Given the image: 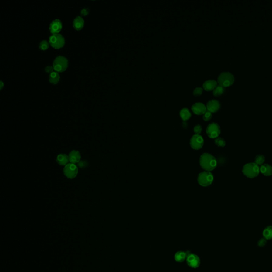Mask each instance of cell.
I'll return each instance as SVG.
<instances>
[{"label":"cell","instance_id":"obj_1","mask_svg":"<svg viewBox=\"0 0 272 272\" xmlns=\"http://www.w3.org/2000/svg\"><path fill=\"white\" fill-rule=\"evenodd\" d=\"M199 163L204 170L209 172L214 170L217 166L216 159L208 153H204L200 156Z\"/></svg>","mask_w":272,"mask_h":272},{"label":"cell","instance_id":"obj_2","mask_svg":"<svg viewBox=\"0 0 272 272\" xmlns=\"http://www.w3.org/2000/svg\"><path fill=\"white\" fill-rule=\"evenodd\" d=\"M260 172L259 166L254 163H249L244 165L242 172L245 176L250 178L257 177Z\"/></svg>","mask_w":272,"mask_h":272},{"label":"cell","instance_id":"obj_3","mask_svg":"<svg viewBox=\"0 0 272 272\" xmlns=\"http://www.w3.org/2000/svg\"><path fill=\"white\" fill-rule=\"evenodd\" d=\"M68 59L65 56L59 55L54 60L53 66L56 72H63L68 68Z\"/></svg>","mask_w":272,"mask_h":272},{"label":"cell","instance_id":"obj_4","mask_svg":"<svg viewBox=\"0 0 272 272\" xmlns=\"http://www.w3.org/2000/svg\"><path fill=\"white\" fill-rule=\"evenodd\" d=\"M217 81L219 85L225 87L231 85L234 81L233 74L229 72H222L219 74Z\"/></svg>","mask_w":272,"mask_h":272},{"label":"cell","instance_id":"obj_5","mask_svg":"<svg viewBox=\"0 0 272 272\" xmlns=\"http://www.w3.org/2000/svg\"><path fill=\"white\" fill-rule=\"evenodd\" d=\"M213 180V175L209 171L201 172L198 176V182L202 187L209 186L212 183Z\"/></svg>","mask_w":272,"mask_h":272},{"label":"cell","instance_id":"obj_6","mask_svg":"<svg viewBox=\"0 0 272 272\" xmlns=\"http://www.w3.org/2000/svg\"><path fill=\"white\" fill-rule=\"evenodd\" d=\"M65 42L64 37L59 33L52 34L49 38V43L54 49L62 48L65 44Z\"/></svg>","mask_w":272,"mask_h":272},{"label":"cell","instance_id":"obj_7","mask_svg":"<svg viewBox=\"0 0 272 272\" xmlns=\"http://www.w3.org/2000/svg\"><path fill=\"white\" fill-rule=\"evenodd\" d=\"M206 131V134L209 138L214 139L218 138L221 133V129L217 123L212 122L207 126Z\"/></svg>","mask_w":272,"mask_h":272},{"label":"cell","instance_id":"obj_8","mask_svg":"<svg viewBox=\"0 0 272 272\" xmlns=\"http://www.w3.org/2000/svg\"><path fill=\"white\" fill-rule=\"evenodd\" d=\"M78 167L74 164H68L64 168V174L66 178L70 179H72L76 178L78 174Z\"/></svg>","mask_w":272,"mask_h":272},{"label":"cell","instance_id":"obj_9","mask_svg":"<svg viewBox=\"0 0 272 272\" xmlns=\"http://www.w3.org/2000/svg\"><path fill=\"white\" fill-rule=\"evenodd\" d=\"M204 142V139L202 136L200 134H195L191 138L190 144L192 148L195 150H198L202 147Z\"/></svg>","mask_w":272,"mask_h":272},{"label":"cell","instance_id":"obj_10","mask_svg":"<svg viewBox=\"0 0 272 272\" xmlns=\"http://www.w3.org/2000/svg\"><path fill=\"white\" fill-rule=\"evenodd\" d=\"M187 265L192 268H197L200 265V259L198 255L190 253L187 256L186 259Z\"/></svg>","mask_w":272,"mask_h":272},{"label":"cell","instance_id":"obj_11","mask_svg":"<svg viewBox=\"0 0 272 272\" xmlns=\"http://www.w3.org/2000/svg\"><path fill=\"white\" fill-rule=\"evenodd\" d=\"M62 28V23L59 19H56L51 22L49 29L52 34H59Z\"/></svg>","mask_w":272,"mask_h":272},{"label":"cell","instance_id":"obj_12","mask_svg":"<svg viewBox=\"0 0 272 272\" xmlns=\"http://www.w3.org/2000/svg\"><path fill=\"white\" fill-rule=\"evenodd\" d=\"M191 109L195 114L197 115L204 114L207 110L205 105L201 102H197L194 103L192 105Z\"/></svg>","mask_w":272,"mask_h":272},{"label":"cell","instance_id":"obj_13","mask_svg":"<svg viewBox=\"0 0 272 272\" xmlns=\"http://www.w3.org/2000/svg\"><path fill=\"white\" fill-rule=\"evenodd\" d=\"M221 106V104L219 100H209L207 105V110L211 113H214L219 110Z\"/></svg>","mask_w":272,"mask_h":272},{"label":"cell","instance_id":"obj_14","mask_svg":"<svg viewBox=\"0 0 272 272\" xmlns=\"http://www.w3.org/2000/svg\"><path fill=\"white\" fill-rule=\"evenodd\" d=\"M69 160L70 163H78L80 161L81 155L78 151H72L70 152L69 155H68Z\"/></svg>","mask_w":272,"mask_h":272},{"label":"cell","instance_id":"obj_15","mask_svg":"<svg viewBox=\"0 0 272 272\" xmlns=\"http://www.w3.org/2000/svg\"><path fill=\"white\" fill-rule=\"evenodd\" d=\"M190 253H189V251L184 252L183 251H178L174 255V259L178 263H182L185 260H186L187 256Z\"/></svg>","mask_w":272,"mask_h":272},{"label":"cell","instance_id":"obj_16","mask_svg":"<svg viewBox=\"0 0 272 272\" xmlns=\"http://www.w3.org/2000/svg\"><path fill=\"white\" fill-rule=\"evenodd\" d=\"M85 21L82 17L77 16L74 18L73 21V26L75 29L80 30L83 27Z\"/></svg>","mask_w":272,"mask_h":272},{"label":"cell","instance_id":"obj_17","mask_svg":"<svg viewBox=\"0 0 272 272\" xmlns=\"http://www.w3.org/2000/svg\"><path fill=\"white\" fill-rule=\"evenodd\" d=\"M217 85V83L215 80L209 79L204 82L202 86L206 90L209 91V90H211L214 89L216 87Z\"/></svg>","mask_w":272,"mask_h":272},{"label":"cell","instance_id":"obj_18","mask_svg":"<svg viewBox=\"0 0 272 272\" xmlns=\"http://www.w3.org/2000/svg\"><path fill=\"white\" fill-rule=\"evenodd\" d=\"M260 171L265 176H270L272 175V166L268 164H264L260 168Z\"/></svg>","mask_w":272,"mask_h":272},{"label":"cell","instance_id":"obj_19","mask_svg":"<svg viewBox=\"0 0 272 272\" xmlns=\"http://www.w3.org/2000/svg\"><path fill=\"white\" fill-rule=\"evenodd\" d=\"M56 162L59 165L62 166L66 165L69 162V157L65 154H60L56 157Z\"/></svg>","mask_w":272,"mask_h":272},{"label":"cell","instance_id":"obj_20","mask_svg":"<svg viewBox=\"0 0 272 272\" xmlns=\"http://www.w3.org/2000/svg\"><path fill=\"white\" fill-rule=\"evenodd\" d=\"M60 79V76L59 73L56 71H53L49 75V81L52 84L56 85L59 83Z\"/></svg>","mask_w":272,"mask_h":272},{"label":"cell","instance_id":"obj_21","mask_svg":"<svg viewBox=\"0 0 272 272\" xmlns=\"http://www.w3.org/2000/svg\"><path fill=\"white\" fill-rule=\"evenodd\" d=\"M263 238L266 240H270L272 239V226L269 225L265 227L263 231Z\"/></svg>","mask_w":272,"mask_h":272},{"label":"cell","instance_id":"obj_22","mask_svg":"<svg viewBox=\"0 0 272 272\" xmlns=\"http://www.w3.org/2000/svg\"><path fill=\"white\" fill-rule=\"evenodd\" d=\"M180 115L183 121H187L191 117V113L188 108H183L180 112Z\"/></svg>","mask_w":272,"mask_h":272},{"label":"cell","instance_id":"obj_23","mask_svg":"<svg viewBox=\"0 0 272 272\" xmlns=\"http://www.w3.org/2000/svg\"><path fill=\"white\" fill-rule=\"evenodd\" d=\"M224 90H225L224 87L219 85L217 86L216 87L213 89V93L215 96H218L222 95L224 92Z\"/></svg>","mask_w":272,"mask_h":272},{"label":"cell","instance_id":"obj_24","mask_svg":"<svg viewBox=\"0 0 272 272\" xmlns=\"http://www.w3.org/2000/svg\"><path fill=\"white\" fill-rule=\"evenodd\" d=\"M265 157L263 155H258L255 158V163L258 165H262L265 162Z\"/></svg>","mask_w":272,"mask_h":272},{"label":"cell","instance_id":"obj_25","mask_svg":"<svg viewBox=\"0 0 272 272\" xmlns=\"http://www.w3.org/2000/svg\"><path fill=\"white\" fill-rule=\"evenodd\" d=\"M49 47V42L47 40H42L39 42V48L42 51L46 50Z\"/></svg>","mask_w":272,"mask_h":272},{"label":"cell","instance_id":"obj_26","mask_svg":"<svg viewBox=\"0 0 272 272\" xmlns=\"http://www.w3.org/2000/svg\"><path fill=\"white\" fill-rule=\"evenodd\" d=\"M215 143L217 146L221 147L225 146V144H226L224 139H223V138H220V137L216 138V139L215 140Z\"/></svg>","mask_w":272,"mask_h":272},{"label":"cell","instance_id":"obj_27","mask_svg":"<svg viewBox=\"0 0 272 272\" xmlns=\"http://www.w3.org/2000/svg\"><path fill=\"white\" fill-rule=\"evenodd\" d=\"M203 115V119L205 121H208L210 120L212 117V113L209 112V110H206V112L204 113Z\"/></svg>","mask_w":272,"mask_h":272},{"label":"cell","instance_id":"obj_28","mask_svg":"<svg viewBox=\"0 0 272 272\" xmlns=\"http://www.w3.org/2000/svg\"><path fill=\"white\" fill-rule=\"evenodd\" d=\"M267 240H266L265 238H261V239H260L258 240V241L257 242L258 246H259V247H261V248L265 246L266 244L267 243Z\"/></svg>","mask_w":272,"mask_h":272},{"label":"cell","instance_id":"obj_29","mask_svg":"<svg viewBox=\"0 0 272 272\" xmlns=\"http://www.w3.org/2000/svg\"><path fill=\"white\" fill-rule=\"evenodd\" d=\"M202 91H203V89L202 87H196L193 90V94L195 96L200 95L202 93Z\"/></svg>","mask_w":272,"mask_h":272},{"label":"cell","instance_id":"obj_30","mask_svg":"<svg viewBox=\"0 0 272 272\" xmlns=\"http://www.w3.org/2000/svg\"><path fill=\"white\" fill-rule=\"evenodd\" d=\"M194 132L195 133V134H199L202 131V127L200 125H195L193 129Z\"/></svg>","mask_w":272,"mask_h":272},{"label":"cell","instance_id":"obj_31","mask_svg":"<svg viewBox=\"0 0 272 272\" xmlns=\"http://www.w3.org/2000/svg\"><path fill=\"white\" fill-rule=\"evenodd\" d=\"M54 68H53V66H46L45 68V72H46V73H51L52 72H53L54 71Z\"/></svg>","mask_w":272,"mask_h":272},{"label":"cell","instance_id":"obj_32","mask_svg":"<svg viewBox=\"0 0 272 272\" xmlns=\"http://www.w3.org/2000/svg\"><path fill=\"white\" fill-rule=\"evenodd\" d=\"M89 12V8H82L81 10L80 11L81 15H82L83 16L87 15H88Z\"/></svg>","mask_w":272,"mask_h":272},{"label":"cell","instance_id":"obj_33","mask_svg":"<svg viewBox=\"0 0 272 272\" xmlns=\"http://www.w3.org/2000/svg\"><path fill=\"white\" fill-rule=\"evenodd\" d=\"M78 166L80 168H86L88 165V163L86 161H80L78 163Z\"/></svg>","mask_w":272,"mask_h":272},{"label":"cell","instance_id":"obj_34","mask_svg":"<svg viewBox=\"0 0 272 272\" xmlns=\"http://www.w3.org/2000/svg\"><path fill=\"white\" fill-rule=\"evenodd\" d=\"M3 85H4V83H3V81H1V85H0L1 89H2V88H3Z\"/></svg>","mask_w":272,"mask_h":272}]
</instances>
